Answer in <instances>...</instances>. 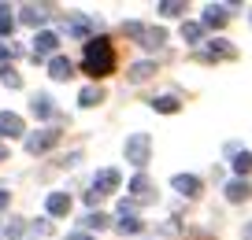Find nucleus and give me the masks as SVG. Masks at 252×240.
Here are the masks:
<instances>
[{
    "mask_svg": "<svg viewBox=\"0 0 252 240\" xmlns=\"http://www.w3.org/2000/svg\"><path fill=\"white\" fill-rule=\"evenodd\" d=\"M11 67V52H8V48H0V70H8Z\"/></svg>",
    "mask_w": 252,
    "mask_h": 240,
    "instance_id": "nucleus-29",
    "label": "nucleus"
},
{
    "mask_svg": "<svg viewBox=\"0 0 252 240\" xmlns=\"http://www.w3.org/2000/svg\"><path fill=\"white\" fill-rule=\"evenodd\" d=\"M152 107L163 111V115H174V111H178V100H174V96H159V100H152Z\"/></svg>",
    "mask_w": 252,
    "mask_h": 240,
    "instance_id": "nucleus-23",
    "label": "nucleus"
},
{
    "mask_svg": "<svg viewBox=\"0 0 252 240\" xmlns=\"http://www.w3.org/2000/svg\"><path fill=\"white\" fill-rule=\"evenodd\" d=\"M249 196H252V185L245 178H237V181H230V185H226V200L230 203H241V200H249Z\"/></svg>",
    "mask_w": 252,
    "mask_h": 240,
    "instance_id": "nucleus-10",
    "label": "nucleus"
},
{
    "mask_svg": "<svg viewBox=\"0 0 252 240\" xmlns=\"http://www.w3.org/2000/svg\"><path fill=\"white\" fill-rule=\"evenodd\" d=\"M0 133H4V137H23L26 126H23V118H19L15 111H0Z\"/></svg>",
    "mask_w": 252,
    "mask_h": 240,
    "instance_id": "nucleus-7",
    "label": "nucleus"
},
{
    "mask_svg": "<svg viewBox=\"0 0 252 240\" xmlns=\"http://www.w3.org/2000/svg\"><path fill=\"white\" fill-rule=\"evenodd\" d=\"M156 74V63H134L130 67V81H145V78Z\"/></svg>",
    "mask_w": 252,
    "mask_h": 240,
    "instance_id": "nucleus-16",
    "label": "nucleus"
},
{
    "mask_svg": "<svg viewBox=\"0 0 252 240\" xmlns=\"http://www.w3.org/2000/svg\"><path fill=\"white\" fill-rule=\"evenodd\" d=\"M149 178H145V174H137L134 181H130V192H134V200H149Z\"/></svg>",
    "mask_w": 252,
    "mask_h": 240,
    "instance_id": "nucleus-17",
    "label": "nucleus"
},
{
    "mask_svg": "<svg viewBox=\"0 0 252 240\" xmlns=\"http://www.w3.org/2000/svg\"><path fill=\"white\" fill-rule=\"evenodd\" d=\"M82 63H86V74L108 78L111 70H115V48H111V41H108V37H93V41L86 45Z\"/></svg>",
    "mask_w": 252,
    "mask_h": 240,
    "instance_id": "nucleus-1",
    "label": "nucleus"
},
{
    "mask_svg": "<svg viewBox=\"0 0 252 240\" xmlns=\"http://www.w3.org/2000/svg\"><path fill=\"white\" fill-rule=\"evenodd\" d=\"M11 30H15V19L8 8H0V37H11Z\"/></svg>",
    "mask_w": 252,
    "mask_h": 240,
    "instance_id": "nucleus-24",
    "label": "nucleus"
},
{
    "mask_svg": "<svg viewBox=\"0 0 252 240\" xmlns=\"http://www.w3.org/2000/svg\"><path fill=\"white\" fill-rule=\"evenodd\" d=\"M182 37H186L189 45H200V37H204V26H200V23H186V26H182Z\"/></svg>",
    "mask_w": 252,
    "mask_h": 240,
    "instance_id": "nucleus-18",
    "label": "nucleus"
},
{
    "mask_svg": "<svg viewBox=\"0 0 252 240\" xmlns=\"http://www.w3.org/2000/svg\"><path fill=\"white\" fill-rule=\"evenodd\" d=\"M4 155H8V148H4V144H0V159H4Z\"/></svg>",
    "mask_w": 252,
    "mask_h": 240,
    "instance_id": "nucleus-32",
    "label": "nucleus"
},
{
    "mask_svg": "<svg viewBox=\"0 0 252 240\" xmlns=\"http://www.w3.org/2000/svg\"><path fill=\"white\" fill-rule=\"evenodd\" d=\"M48 19V8H33V4H26L23 8V23H30V26H41Z\"/></svg>",
    "mask_w": 252,
    "mask_h": 240,
    "instance_id": "nucleus-15",
    "label": "nucleus"
},
{
    "mask_svg": "<svg viewBox=\"0 0 252 240\" xmlns=\"http://www.w3.org/2000/svg\"><path fill=\"white\" fill-rule=\"evenodd\" d=\"M234 170L241 174V178L252 170V152H237V155H234Z\"/></svg>",
    "mask_w": 252,
    "mask_h": 240,
    "instance_id": "nucleus-22",
    "label": "nucleus"
},
{
    "mask_svg": "<svg viewBox=\"0 0 252 240\" xmlns=\"http://www.w3.org/2000/svg\"><path fill=\"white\" fill-rule=\"evenodd\" d=\"M149 155H152V137L149 133H130V137H126V163L145 166Z\"/></svg>",
    "mask_w": 252,
    "mask_h": 240,
    "instance_id": "nucleus-2",
    "label": "nucleus"
},
{
    "mask_svg": "<svg viewBox=\"0 0 252 240\" xmlns=\"http://www.w3.org/2000/svg\"><path fill=\"white\" fill-rule=\"evenodd\" d=\"M0 81H4L8 89H23V78H19L11 67H8V70H0Z\"/></svg>",
    "mask_w": 252,
    "mask_h": 240,
    "instance_id": "nucleus-26",
    "label": "nucleus"
},
{
    "mask_svg": "<svg viewBox=\"0 0 252 240\" xmlns=\"http://www.w3.org/2000/svg\"><path fill=\"white\" fill-rule=\"evenodd\" d=\"M119 233H141V222L134 218V203H126L119 207Z\"/></svg>",
    "mask_w": 252,
    "mask_h": 240,
    "instance_id": "nucleus-8",
    "label": "nucleus"
},
{
    "mask_svg": "<svg viewBox=\"0 0 252 240\" xmlns=\"http://www.w3.org/2000/svg\"><path fill=\"white\" fill-rule=\"evenodd\" d=\"M56 140H60V133H56V130L30 133V137H26V152H30V155H41V152H48V148H52Z\"/></svg>",
    "mask_w": 252,
    "mask_h": 240,
    "instance_id": "nucleus-6",
    "label": "nucleus"
},
{
    "mask_svg": "<svg viewBox=\"0 0 252 240\" xmlns=\"http://www.w3.org/2000/svg\"><path fill=\"white\" fill-rule=\"evenodd\" d=\"M174 188H178L182 196H200V181L193 178V174H178V178H174Z\"/></svg>",
    "mask_w": 252,
    "mask_h": 240,
    "instance_id": "nucleus-12",
    "label": "nucleus"
},
{
    "mask_svg": "<svg viewBox=\"0 0 252 240\" xmlns=\"http://www.w3.org/2000/svg\"><path fill=\"white\" fill-rule=\"evenodd\" d=\"M89 30H93V19H86V15H82V19H74V23L67 26V33H74V37H86Z\"/></svg>",
    "mask_w": 252,
    "mask_h": 240,
    "instance_id": "nucleus-21",
    "label": "nucleus"
},
{
    "mask_svg": "<svg viewBox=\"0 0 252 240\" xmlns=\"http://www.w3.org/2000/svg\"><path fill=\"white\" fill-rule=\"evenodd\" d=\"M23 229H26V225H23V222H11V225H4V237H11V240H19V237H23Z\"/></svg>",
    "mask_w": 252,
    "mask_h": 240,
    "instance_id": "nucleus-28",
    "label": "nucleus"
},
{
    "mask_svg": "<svg viewBox=\"0 0 252 240\" xmlns=\"http://www.w3.org/2000/svg\"><path fill=\"white\" fill-rule=\"evenodd\" d=\"M48 74H52L56 81H67V78L74 74V67H71L67 55H52V59H48Z\"/></svg>",
    "mask_w": 252,
    "mask_h": 240,
    "instance_id": "nucleus-9",
    "label": "nucleus"
},
{
    "mask_svg": "<svg viewBox=\"0 0 252 240\" xmlns=\"http://www.w3.org/2000/svg\"><path fill=\"white\" fill-rule=\"evenodd\" d=\"M215 55H234V45L230 41H208V59H215Z\"/></svg>",
    "mask_w": 252,
    "mask_h": 240,
    "instance_id": "nucleus-19",
    "label": "nucleus"
},
{
    "mask_svg": "<svg viewBox=\"0 0 252 240\" xmlns=\"http://www.w3.org/2000/svg\"><path fill=\"white\" fill-rule=\"evenodd\" d=\"M222 23H226V8H215L212 4V8L204 11V26H222Z\"/></svg>",
    "mask_w": 252,
    "mask_h": 240,
    "instance_id": "nucleus-20",
    "label": "nucleus"
},
{
    "mask_svg": "<svg viewBox=\"0 0 252 240\" xmlns=\"http://www.w3.org/2000/svg\"><path fill=\"white\" fill-rule=\"evenodd\" d=\"M100 100H104V89H100V85H89V89H82V96H78V104H82V107H96Z\"/></svg>",
    "mask_w": 252,
    "mask_h": 240,
    "instance_id": "nucleus-14",
    "label": "nucleus"
},
{
    "mask_svg": "<svg viewBox=\"0 0 252 240\" xmlns=\"http://www.w3.org/2000/svg\"><path fill=\"white\" fill-rule=\"evenodd\" d=\"M115 188H119V170H111V166H108V170H100V174L93 178V188L86 192V203L104 200V196H111Z\"/></svg>",
    "mask_w": 252,
    "mask_h": 240,
    "instance_id": "nucleus-3",
    "label": "nucleus"
},
{
    "mask_svg": "<svg viewBox=\"0 0 252 240\" xmlns=\"http://www.w3.org/2000/svg\"><path fill=\"white\" fill-rule=\"evenodd\" d=\"M159 11H163V15H182V11H186V4H174V0H167V4H159Z\"/></svg>",
    "mask_w": 252,
    "mask_h": 240,
    "instance_id": "nucleus-27",
    "label": "nucleus"
},
{
    "mask_svg": "<svg viewBox=\"0 0 252 240\" xmlns=\"http://www.w3.org/2000/svg\"><path fill=\"white\" fill-rule=\"evenodd\" d=\"M245 237H252V225H249V229H245Z\"/></svg>",
    "mask_w": 252,
    "mask_h": 240,
    "instance_id": "nucleus-33",
    "label": "nucleus"
},
{
    "mask_svg": "<svg viewBox=\"0 0 252 240\" xmlns=\"http://www.w3.org/2000/svg\"><path fill=\"white\" fill-rule=\"evenodd\" d=\"M67 240H93V237H86V233H74V237H67Z\"/></svg>",
    "mask_w": 252,
    "mask_h": 240,
    "instance_id": "nucleus-31",
    "label": "nucleus"
},
{
    "mask_svg": "<svg viewBox=\"0 0 252 240\" xmlns=\"http://www.w3.org/2000/svg\"><path fill=\"white\" fill-rule=\"evenodd\" d=\"M56 48H60V37H56L52 30H45V33H37V37H33V48H30V55L41 63L45 55H56Z\"/></svg>",
    "mask_w": 252,
    "mask_h": 240,
    "instance_id": "nucleus-5",
    "label": "nucleus"
},
{
    "mask_svg": "<svg viewBox=\"0 0 252 240\" xmlns=\"http://www.w3.org/2000/svg\"><path fill=\"white\" fill-rule=\"evenodd\" d=\"M30 111H33L37 118H52V100H48L45 93H37V96L30 100Z\"/></svg>",
    "mask_w": 252,
    "mask_h": 240,
    "instance_id": "nucleus-13",
    "label": "nucleus"
},
{
    "mask_svg": "<svg viewBox=\"0 0 252 240\" xmlns=\"http://www.w3.org/2000/svg\"><path fill=\"white\" fill-rule=\"evenodd\" d=\"M45 207H48V214L60 218V214H67V211H71V196H67V192H52V196L45 200Z\"/></svg>",
    "mask_w": 252,
    "mask_h": 240,
    "instance_id": "nucleus-11",
    "label": "nucleus"
},
{
    "mask_svg": "<svg viewBox=\"0 0 252 240\" xmlns=\"http://www.w3.org/2000/svg\"><path fill=\"white\" fill-rule=\"evenodd\" d=\"M8 207V192H4V188H0V211Z\"/></svg>",
    "mask_w": 252,
    "mask_h": 240,
    "instance_id": "nucleus-30",
    "label": "nucleus"
},
{
    "mask_svg": "<svg viewBox=\"0 0 252 240\" xmlns=\"http://www.w3.org/2000/svg\"><path fill=\"white\" fill-rule=\"evenodd\" d=\"M126 33L134 41H141L145 48H159L167 41V33L159 30V26H145V23H126Z\"/></svg>",
    "mask_w": 252,
    "mask_h": 240,
    "instance_id": "nucleus-4",
    "label": "nucleus"
},
{
    "mask_svg": "<svg viewBox=\"0 0 252 240\" xmlns=\"http://www.w3.org/2000/svg\"><path fill=\"white\" fill-rule=\"evenodd\" d=\"M82 225H86V229H104V225H108V214H100V211H96V214H86Z\"/></svg>",
    "mask_w": 252,
    "mask_h": 240,
    "instance_id": "nucleus-25",
    "label": "nucleus"
}]
</instances>
